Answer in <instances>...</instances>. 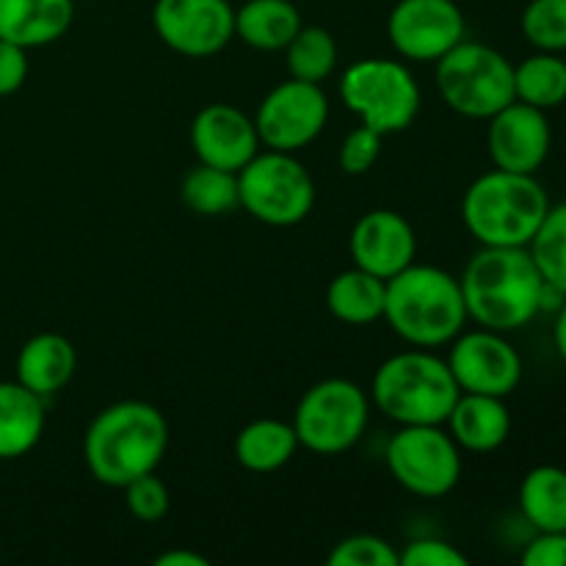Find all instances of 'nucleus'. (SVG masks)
I'll return each mask as SVG.
<instances>
[{
	"label": "nucleus",
	"instance_id": "nucleus-20",
	"mask_svg": "<svg viewBox=\"0 0 566 566\" xmlns=\"http://www.w3.org/2000/svg\"><path fill=\"white\" fill-rule=\"evenodd\" d=\"M75 365V346L64 335L42 332L33 335L17 354V381L39 398H50L70 385Z\"/></svg>",
	"mask_w": 566,
	"mask_h": 566
},
{
	"label": "nucleus",
	"instance_id": "nucleus-36",
	"mask_svg": "<svg viewBox=\"0 0 566 566\" xmlns=\"http://www.w3.org/2000/svg\"><path fill=\"white\" fill-rule=\"evenodd\" d=\"M28 77L25 48L0 39V97L20 92Z\"/></svg>",
	"mask_w": 566,
	"mask_h": 566
},
{
	"label": "nucleus",
	"instance_id": "nucleus-37",
	"mask_svg": "<svg viewBox=\"0 0 566 566\" xmlns=\"http://www.w3.org/2000/svg\"><path fill=\"white\" fill-rule=\"evenodd\" d=\"M210 562L193 551H166L155 558V566H208Z\"/></svg>",
	"mask_w": 566,
	"mask_h": 566
},
{
	"label": "nucleus",
	"instance_id": "nucleus-32",
	"mask_svg": "<svg viewBox=\"0 0 566 566\" xmlns=\"http://www.w3.org/2000/svg\"><path fill=\"white\" fill-rule=\"evenodd\" d=\"M125 503L127 512L138 520V523H158L169 514L171 495L169 486L158 479L155 473L138 475L125 486Z\"/></svg>",
	"mask_w": 566,
	"mask_h": 566
},
{
	"label": "nucleus",
	"instance_id": "nucleus-31",
	"mask_svg": "<svg viewBox=\"0 0 566 566\" xmlns=\"http://www.w3.org/2000/svg\"><path fill=\"white\" fill-rule=\"evenodd\" d=\"M332 566H398V551L374 534H357L337 542L326 558Z\"/></svg>",
	"mask_w": 566,
	"mask_h": 566
},
{
	"label": "nucleus",
	"instance_id": "nucleus-11",
	"mask_svg": "<svg viewBox=\"0 0 566 566\" xmlns=\"http://www.w3.org/2000/svg\"><path fill=\"white\" fill-rule=\"evenodd\" d=\"M326 119H329V99L321 83L291 77L265 94L254 116V127L265 149L298 153L321 136Z\"/></svg>",
	"mask_w": 566,
	"mask_h": 566
},
{
	"label": "nucleus",
	"instance_id": "nucleus-1",
	"mask_svg": "<svg viewBox=\"0 0 566 566\" xmlns=\"http://www.w3.org/2000/svg\"><path fill=\"white\" fill-rule=\"evenodd\" d=\"M468 318L509 335L542 313L545 280L528 247H481L459 276Z\"/></svg>",
	"mask_w": 566,
	"mask_h": 566
},
{
	"label": "nucleus",
	"instance_id": "nucleus-17",
	"mask_svg": "<svg viewBox=\"0 0 566 566\" xmlns=\"http://www.w3.org/2000/svg\"><path fill=\"white\" fill-rule=\"evenodd\" d=\"M354 265L370 271L379 280H390L415 263L418 235L412 224L396 210H370L354 224L348 238Z\"/></svg>",
	"mask_w": 566,
	"mask_h": 566
},
{
	"label": "nucleus",
	"instance_id": "nucleus-16",
	"mask_svg": "<svg viewBox=\"0 0 566 566\" xmlns=\"http://www.w3.org/2000/svg\"><path fill=\"white\" fill-rule=\"evenodd\" d=\"M191 147L199 164L241 171L260 153L254 119L227 103L205 105L191 122Z\"/></svg>",
	"mask_w": 566,
	"mask_h": 566
},
{
	"label": "nucleus",
	"instance_id": "nucleus-25",
	"mask_svg": "<svg viewBox=\"0 0 566 566\" xmlns=\"http://www.w3.org/2000/svg\"><path fill=\"white\" fill-rule=\"evenodd\" d=\"M520 512L534 531H566V470L539 464L520 484Z\"/></svg>",
	"mask_w": 566,
	"mask_h": 566
},
{
	"label": "nucleus",
	"instance_id": "nucleus-18",
	"mask_svg": "<svg viewBox=\"0 0 566 566\" xmlns=\"http://www.w3.org/2000/svg\"><path fill=\"white\" fill-rule=\"evenodd\" d=\"M446 423L453 442L470 453L497 451L512 434V412L506 398L479 396V392H462Z\"/></svg>",
	"mask_w": 566,
	"mask_h": 566
},
{
	"label": "nucleus",
	"instance_id": "nucleus-23",
	"mask_svg": "<svg viewBox=\"0 0 566 566\" xmlns=\"http://www.w3.org/2000/svg\"><path fill=\"white\" fill-rule=\"evenodd\" d=\"M302 28V14L291 0H247L235 11V36L254 50H285Z\"/></svg>",
	"mask_w": 566,
	"mask_h": 566
},
{
	"label": "nucleus",
	"instance_id": "nucleus-24",
	"mask_svg": "<svg viewBox=\"0 0 566 566\" xmlns=\"http://www.w3.org/2000/svg\"><path fill=\"white\" fill-rule=\"evenodd\" d=\"M298 448L293 423L274 418H260L243 426L235 440V459L249 473H274L285 468Z\"/></svg>",
	"mask_w": 566,
	"mask_h": 566
},
{
	"label": "nucleus",
	"instance_id": "nucleus-4",
	"mask_svg": "<svg viewBox=\"0 0 566 566\" xmlns=\"http://www.w3.org/2000/svg\"><path fill=\"white\" fill-rule=\"evenodd\" d=\"M551 210L536 175L492 169L475 177L462 199V219L481 247H528Z\"/></svg>",
	"mask_w": 566,
	"mask_h": 566
},
{
	"label": "nucleus",
	"instance_id": "nucleus-6",
	"mask_svg": "<svg viewBox=\"0 0 566 566\" xmlns=\"http://www.w3.org/2000/svg\"><path fill=\"white\" fill-rule=\"evenodd\" d=\"M437 64V88L451 111L468 119H490L514 103V64L481 42H459Z\"/></svg>",
	"mask_w": 566,
	"mask_h": 566
},
{
	"label": "nucleus",
	"instance_id": "nucleus-10",
	"mask_svg": "<svg viewBox=\"0 0 566 566\" xmlns=\"http://www.w3.org/2000/svg\"><path fill=\"white\" fill-rule=\"evenodd\" d=\"M392 479L418 497H446L462 479V448L442 426H401L387 446Z\"/></svg>",
	"mask_w": 566,
	"mask_h": 566
},
{
	"label": "nucleus",
	"instance_id": "nucleus-9",
	"mask_svg": "<svg viewBox=\"0 0 566 566\" xmlns=\"http://www.w3.org/2000/svg\"><path fill=\"white\" fill-rule=\"evenodd\" d=\"M370 398L348 379H324L310 387L293 415L298 446L318 457H337L363 440Z\"/></svg>",
	"mask_w": 566,
	"mask_h": 566
},
{
	"label": "nucleus",
	"instance_id": "nucleus-29",
	"mask_svg": "<svg viewBox=\"0 0 566 566\" xmlns=\"http://www.w3.org/2000/svg\"><path fill=\"white\" fill-rule=\"evenodd\" d=\"M528 252L545 285L566 296V202L551 205Z\"/></svg>",
	"mask_w": 566,
	"mask_h": 566
},
{
	"label": "nucleus",
	"instance_id": "nucleus-26",
	"mask_svg": "<svg viewBox=\"0 0 566 566\" xmlns=\"http://www.w3.org/2000/svg\"><path fill=\"white\" fill-rule=\"evenodd\" d=\"M514 99L551 111L566 103V61L558 53L528 55L514 66Z\"/></svg>",
	"mask_w": 566,
	"mask_h": 566
},
{
	"label": "nucleus",
	"instance_id": "nucleus-19",
	"mask_svg": "<svg viewBox=\"0 0 566 566\" xmlns=\"http://www.w3.org/2000/svg\"><path fill=\"white\" fill-rule=\"evenodd\" d=\"M72 0H0V39L20 48H44L70 31Z\"/></svg>",
	"mask_w": 566,
	"mask_h": 566
},
{
	"label": "nucleus",
	"instance_id": "nucleus-13",
	"mask_svg": "<svg viewBox=\"0 0 566 566\" xmlns=\"http://www.w3.org/2000/svg\"><path fill=\"white\" fill-rule=\"evenodd\" d=\"M153 25L169 50L208 59L235 36V9L230 0H155Z\"/></svg>",
	"mask_w": 566,
	"mask_h": 566
},
{
	"label": "nucleus",
	"instance_id": "nucleus-2",
	"mask_svg": "<svg viewBox=\"0 0 566 566\" xmlns=\"http://www.w3.org/2000/svg\"><path fill=\"white\" fill-rule=\"evenodd\" d=\"M169 448V423L147 401L105 407L83 437V459L94 481L125 490L138 475L155 473Z\"/></svg>",
	"mask_w": 566,
	"mask_h": 566
},
{
	"label": "nucleus",
	"instance_id": "nucleus-27",
	"mask_svg": "<svg viewBox=\"0 0 566 566\" xmlns=\"http://www.w3.org/2000/svg\"><path fill=\"white\" fill-rule=\"evenodd\" d=\"M180 197L186 208L199 216H227L241 208L235 171L216 169L208 164H199L182 177Z\"/></svg>",
	"mask_w": 566,
	"mask_h": 566
},
{
	"label": "nucleus",
	"instance_id": "nucleus-3",
	"mask_svg": "<svg viewBox=\"0 0 566 566\" xmlns=\"http://www.w3.org/2000/svg\"><path fill=\"white\" fill-rule=\"evenodd\" d=\"M385 321L409 346H448L468 324L462 285L437 265H407L387 280Z\"/></svg>",
	"mask_w": 566,
	"mask_h": 566
},
{
	"label": "nucleus",
	"instance_id": "nucleus-38",
	"mask_svg": "<svg viewBox=\"0 0 566 566\" xmlns=\"http://www.w3.org/2000/svg\"><path fill=\"white\" fill-rule=\"evenodd\" d=\"M553 343H556L558 357H562L564 365H566V298L562 304H558V310H556V324H553Z\"/></svg>",
	"mask_w": 566,
	"mask_h": 566
},
{
	"label": "nucleus",
	"instance_id": "nucleus-15",
	"mask_svg": "<svg viewBox=\"0 0 566 566\" xmlns=\"http://www.w3.org/2000/svg\"><path fill=\"white\" fill-rule=\"evenodd\" d=\"M486 122H490L486 147L495 169L517 171V175H536L542 169L553 144L547 111L514 99Z\"/></svg>",
	"mask_w": 566,
	"mask_h": 566
},
{
	"label": "nucleus",
	"instance_id": "nucleus-30",
	"mask_svg": "<svg viewBox=\"0 0 566 566\" xmlns=\"http://www.w3.org/2000/svg\"><path fill=\"white\" fill-rule=\"evenodd\" d=\"M523 36L545 53L566 50V0H531L523 11Z\"/></svg>",
	"mask_w": 566,
	"mask_h": 566
},
{
	"label": "nucleus",
	"instance_id": "nucleus-34",
	"mask_svg": "<svg viewBox=\"0 0 566 566\" xmlns=\"http://www.w3.org/2000/svg\"><path fill=\"white\" fill-rule=\"evenodd\" d=\"M468 556L446 539H415L398 553V566H468Z\"/></svg>",
	"mask_w": 566,
	"mask_h": 566
},
{
	"label": "nucleus",
	"instance_id": "nucleus-5",
	"mask_svg": "<svg viewBox=\"0 0 566 566\" xmlns=\"http://www.w3.org/2000/svg\"><path fill=\"white\" fill-rule=\"evenodd\" d=\"M462 396L451 368L431 348L387 357L376 368L370 401L398 426H442Z\"/></svg>",
	"mask_w": 566,
	"mask_h": 566
},
{
	"label": "nucleus",
	"instance_id": "nucleus-22",
	"mask_svg": "<svg viewBox=\"0 0 566 566\" xmlns=\"http://www.w3.org/2000/svg\"><path fill=\"white\" fill-rule=\"evenodd\" d=\"M387 280H379L370 271L354 269L340 271L326 287V307L337 321L348 326H368L385 318Z\"/></svg>",
	"mask_w": 566,
	"mask_h": 566
},
{
	"label": "nucleus",
	"instance_id": "nucleus-7",
	"mask_svg": "<svg viewBox=\"0 0 566 566\" xmlns=\"http://www.w3.org/2000/svg\"><path fill=\"white\" fill-rule=\"evenodd\" d=\"M340 99L365 127L381 133H401L420 111V86L401 61H354L340 77Z\"/></svg>",
	"mask_w": 566,
	"mask_h": 566
},
{
	"label": "nucleus",
	"instance_id": "nucleus-33",
	"mask_svg": "<svg viewBox=\"0 0 566 566\" xmlns=\"http://www.w3.org/2000/svg\"><path fill=\"white\" fill-rule=\"evenodd\" d=\"M379 155H381V133L359 125L343 138L340 153H337V164H340V169L346 171V175L357 177L374 169Z\"/></svg>",
	"mask_w": 566,
	"mask_h": 566
},
{
	"label": "nucleus",
	"instance_id": "nucleus-35",
	"mask_svg": "<svg viewBox=\"0 0 566 566\" xmlns=\"http://www.w3.org/2000/svg\"><path fill=\"white\" fill-rule=\"evenodd\" d=\"M525 566H566V531H536L523 551Z\"/></svg>",
	"mask_w": 566,
	"mask_h": 566
},
{
	"label": "nucleus",
	"instance_id": "nucleus-14",
	"mask_svg": "<svg viewBox=\"0 0 566 566\" xmlns=\"http://www.w3.org/2000/svg\"><path fill=\"white\" fill-rule=\"evenodd\" d=\"M387 39L409 61H440L464 39V14L457 0H398L387 17Z\"/></svg>",
	"mask_w": 566,
	"mask_h": 566
},
{
	"label": "nucleus",
	"instance_id": "nucleus-8",
	"mask_svg": "<svg viewBox=\"0 0 566 566\" xmlns=\"http://www.w3.org/2000/svg\"><path fill=\"white\" fill-rule=\"evenodd\" d=\"M238 199L252 219L269 227H293L315 205V182L293 153L265 149L238 171Z\"/></svg>",
	"mask_w": 566,
	"mask_h": 566
},
{
	"label": "nucleus",
	"instance_id": "nucleus-12",
	"mask_svg": "<svg viewBox=\"0 0 566 566\" xmlns=\"http://www.w3.org/2000/svg\"><path fill=\"white\" fill-rule=\"evenodd\" d=\"M448 368L462 392L509 398L523 381V357L503 332L473 329L453 337Z\"/></svg>",
	"mask_w": 566,
	"mask_h": 566
},
{
	"label": "nucleus",
	"instance_id": "nucleus-28",
	"mask_svg": "<svg viewBox=\"0 0 566 566\" xmlns=\"http://www.w3.org/2000/svg\"><path fill=\"white\" fill-rule=\"evenodd\" d=\"M287 72L296 81L321 83L335 72L337 42L326 28L302 25L296 36L287 42Z\"/></svg>",
	"mask_w": 566,
	"mask_h": 566
},
{
	"label": "nucleus",
	"instance_id": "nucleus-21",
	"mask_svg": "<svg viewBox=\"0 0 566 566\" xmlns=\"http://www.w3.org/2000/svg\"><path fill=\"white\" fill-rule=\"evenodd\" d=\"M44 431V398L20 381H0V459H20Z\"/></svg>",
	"mask_w": 566,
	"mask_h": 566
}]
</instances>
